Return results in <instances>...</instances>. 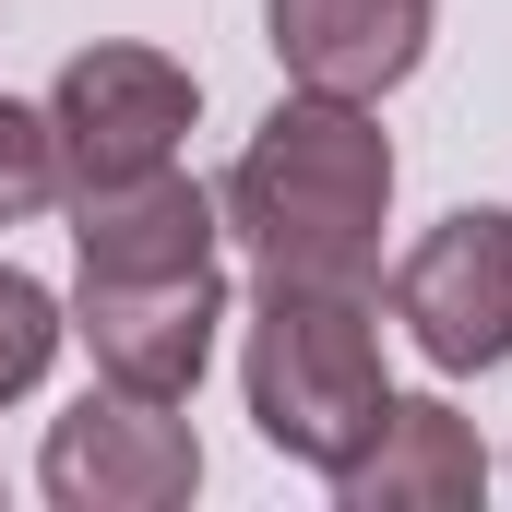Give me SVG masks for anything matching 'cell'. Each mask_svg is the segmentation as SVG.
<instances>
[{
	"instance_id": "8",
	"label": "cell",
	"mask_w": 512,
	"mask_h": 512,
	"mask_svg": "<svg viewBox=\"0 0 512 512\" xmlns=\"http://www.w3.org/2000/svg\"><path fill=\"white\" fill-rule=\"evenodd\" d=\"M429 24H441V0H262V36H274L286 84L358 96V108H382L429 60Z\"/></svg>"
},
{
	"instance_id": "7",
	"label": "cell",
	"mask_w": 512,
	"mask_h": 512,
	"mask_svg": "<svg viewBox=\"0 0 512 512\" xmlns=\"http://www.w3.org/2000/svg\"><path fill=\"white\" fill-rule=\"evenodd\" d=\"M346 512H465L489 501V441H477V417L465 405H441V393H393L382 429L322 477Z\"/></svg>"
},
{
	"instance_id": "5",
	"label": "cell",
	"mask_w": 512,
	"mask_h": 512,
	"mask_svg": "<svg viewBox=\"0 0 512 512\" xmlns=\"http://www.w3.org/2000/svg\"><path fill=\"white\" fill-rule=\"evenodd\" d=\"M393 322L441 382L501 370L512 358V203H453L393 262Z\"/></svg>"
},
{
	"instance_id": "4",
	"label": "cell",
	"mask_w": 512,
	"mask_h": 512,
	"mask_svg": "<svg viewBox=\"0 0 512 512\" xmlns=\"http://www.w3.org/2000/svg\"><path fill=\"white\" fill-rule=\"evenodd\" d=\"M36 489H48L60 512H179L191 489H203V441H191L179 405L96 382L72 417H48Z\"/></svg>"
},
{
	"instance_id": "10",
	"label": "cell",
	"mask_w": 512,
	"mask_h": 512,
	"mask_svg": "<svg viewBox=\"0 0 512 512\" xmlns=\"http://www.w3.org/2000/svg\"><path fill=\"white\" fill-rule=\"evenodd\" d=\"M72 346V310L36 286V274H12L0 262V405H24V393L48 382V358Z\"/></svg>"
},
{
	"instance_id": "9",
	"label": "cell",
	"mask_w": 512,
	"mask_h": 512,
	"mask_svg": "<svg viewBox=\"0 0 512 512\" xmlns=\"http://www.w3.org/2000/svg\"><path fill=\"white\" fill-rule=\"evenodd\" d=\"M227 215L191 167H143V179H96L72 191V262L84 274H191L215 262Z\"/></svg>"
},
{
	"instance_id": "6",
	"label": "cell",
	"mask_w": 512,
	"mask_h": 512,
	"mask_svg": "<svg viewBox=\"0 0 512 512\" xmlns=\"http://www.w3.org/2000/svg\"><path fill=\"white\" fill-rule=\"evenodd\" d=\"M72 346L96 358V382L155 393V405H191L203 358H215V322H227V274L191 262V274H72Z\"/></svg>"
},
{
	"instance_id": "3",
	"label": "cell",
	"mask_w": 512,
	"mask_h": 512,
	"mask_svg": "<svg viewBox=\"0 0 512 512\" xmlns=\"http://www.w3.org/2000/svg\"><path fill=\"white\" fill-rule=\"evenodd\" d=\"M203 120V84H191V60H167V48H72L60 60V84H48V143H60V203L72 191H96V179H143V167H179V143Z\"/></svg>"
},
{
	"instance_id": "11",
	"label": "cell",
	"mask_w": 512,
	"mask_h": 512,
	"mask_svg": "<svg viewBox=\"0 0 512 512\" xmlns=\"http://www.w3.org/2000/svg\"><path fill=\"white\" fill-rule=\"evenodd\" d=\"M60 203V143H48V108L0 96V227H36Z\"/></svg>"
},
{
	"instance_id": "1",
	"label": "cell",
	"mask_w": 512,
	"mask_h": 512,
	"mask_svg": "<svg viewBox=\"0 0 512 512\" xmlns=\"http://www.w3.org/2000/svg\"><path fill=\"white\" fill-rule=\"evenodd\" d=\"M227 239L251 274H310V286H370L382 274V215H393V131L358 96L286 84V108L239 143L215 191Z\"/></svg>"
},
{
	"instance_id": "2",
	"label": "cell",
	"mask_w": 512,
	"mask_h": 512,
	"mask_svg": "<svg viewBox=\"0 0 512 512\" xmlns=\"http://www.w3.org/2000/svg\"><path fill=\"white\" fill-rule=\"evenodd\" d=\"M239 393H251V429L334 477L370 429H382V298L370 286H310V274H262L251 286V346H239Z\"/></svg>"
}]
</instances>
